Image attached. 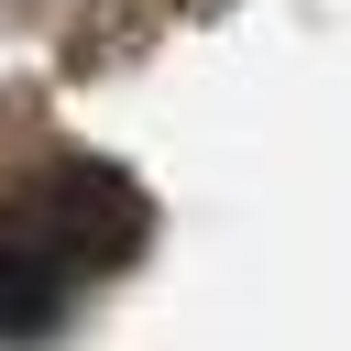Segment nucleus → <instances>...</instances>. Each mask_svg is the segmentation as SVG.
<instances>
[{"label":"nucleus","instance_id":"f257e3e1","mask_svg":"<svg viewBox=\"0 0 351 351\" xmlns=\"http://www.w3.org/2000/svg\"><path fill=\"white\" fill-rule=\"evenodd\" d=\"M143 241V197L110 165H55L0 208V329L33 340L55 329L99 274H121V252Z\"/></svg>","mask_w":351,"mask_h":351}]
</instances>
